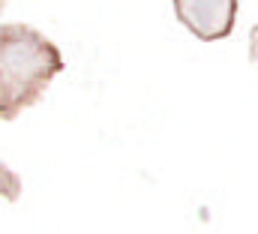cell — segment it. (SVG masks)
Instances as JSON below:
<instances>
[{
	"label": "cell",
	"mask_w": 258,
	"mask_h": 234,
	"mask_svg": "<svg viewBox=\"0 0 258 234\" xmlns=\"http://www.w3.org/2000/svg\"><path fill=\"white\" fill-rule=\"evenodd\" d=\"M66 60L60 48L27 24H0V120L36 105Z\"/></svg>",
	"instance_id": "6da1fadb"
},
{
	"label": "cell",
	"mask_w": 258,
	"mask_h": 234,
	"mask_svg": "<svg viewBox=\"0 0 258 234\" xmlns=\"http://www.w3.org/2000/svg\"><path fill=\"white\" fill-rule=\"evenodd\" d=\"M177 21L201 42L231 36L237 21V0H174Z\"/></svg>",
	"instance_id": "7a4b0ae2"
},
{
	"label": "cell",
	"mask_w": 258,
	"mask_h": 234,
	"mask_svg": "<svg viewBox=\"0 0 258 234\" xmlns=\"http://www.w3.org/2000/svg\"><path fill=\"white\" fill-rule=\"evenodd\" d=\"M249 54H252V60H255V66H258V24L249 33Z\"/></svg>",
	"instance_id": "3957f363"
},
{
	"label": "cell",
	"mask_w": 258,
	"mask_h": 234,
	"mask_svg": "<svg viewBox=\"0 0 258 234\" xmlns=\"http://www.w3.org/2000/svg\"><path fill=\"white\" fill-rule=\"evenodd\" d=\"M3 6H6V0H0V12H3Z\"/></svg>",
	"instance_id": "277c9868"
}]
</instances>
